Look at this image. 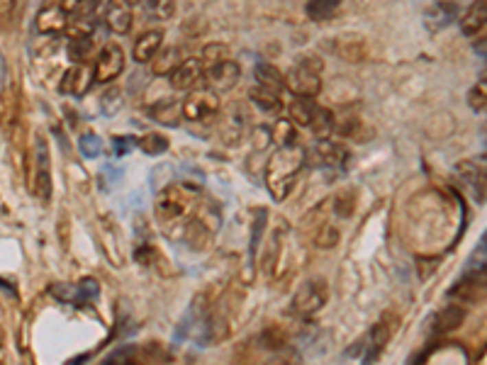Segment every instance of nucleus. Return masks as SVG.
Returning a JSON list of instances; mask_svg holds the SVG:
<instances>
[{
	"label": "nucleus",
	"instance_id": "f257e3e1",
	"mask_svg": "<svg viewBox=\"0 0 487 365\" xmlns=\"http://www.w3.org/2000/svg\"><path fill=\"white\" fill-rule=\"evenodd\" d=\"M307 161V154L300 144L280 146L266 166V185L273 195V200H285L290 190L295 188L297 176H300L302 166Z\"/></svg>",
	"mask_w": 487,
	"mask_h": 365
},
{
	"label": "nucleus",
	"instance_id": "f03ea898",
	"mask_svg": "<svg viewBox=\"0 0 487 365\" xmlns=\"http://www.w3.org/2000/svg\"><path fill=\"white\" fill-rule=\"evenodd\" d=\"M195 193L185 185H168L159 193L156 198V217L163 224V229H185L188 222L193 220L195 210Z\"/></svg>",
	"mask_w": 487,
	"mask_h": 365
},
{
	"label": "nucleus",
	"instance_id": "7ed1b4c3",
	"mask_svg": "<svg viewBox=\"0 0 487 365\" xmlns=\"http://www.w3.org/2000/svg\"><path fill=\"white\" fill-rule=\"evenodd\" d=\"M321 71H324V64H321L317 56L297 59V64H295L293 69L288 71V75H285V88H290L297 97L319 95Z\"/></svg>",
	"mask_w": 487,
	"mask_h": 365
},
{
	"label": "nucleus",
	"instance_id": "20e7f679",
	"mask_svg": "<svg viewBox=\"0 0 487 365\" xmlns=\"http://www.w3.org/2000/svg\"><path fill=\"white\" fill-rule=\"evenodd\" d=\"M220 113V97L212 88H198L183 100V117L190 122H212Z\"/></svg>",
	"mask_w": 487,
	"mask_h": 365
},
{
	"label": "nucleus",
	"instance_id": "39448f33",
	"mask_svg": "<svg viewBox=\"0 0 487 365\" xmlns=\"http://www.w3.org/2000/svg\"><path fill=\"white\" fill-rule=\"evenodd\" d=\"M449 295L458 302H480L487 295V263L471 266L458 283L451 285Z\"/></svg>",
	"mask_w": 487,
	"mask_h": 365
},
{
	"label": "nucleus",
	"instance_id": "423d86ee",
	"mask_svg": "<svg viewBox=\"0 0 487 365\" xmlns=\"http://www.w3.org/2000/svg\"><path fill=\"white\" fill-rule=\"evenodd\" d=\"M327 280L324 278H310L300 285V290L293 300V309L297 314H315L327 305Z\"/></svg>",
	"mask_w": 487,
	"mask_h": 365
},
{
	"label": "nucleus",
	"instance_id": "0eeeda50",
	"mask_svg": "<svg viewBox=\"0 0 487 365\" xmlns=\"http://www.w3.org/2000/svg\"><path fill=\"white\" fill-rule=\"evenodd\" d=\"M124 69V54L117 44H107L95 59V71H93V81L95 83H107L115 81Z\"/></svg>",
	"mask_w": 487,
	"mask_h": 365
},
{
	"label": "nucleus",
	"instance_id": "6e6552de",
	"mask_svg": "<svg viewBox=\"0 0 487 365\" xmlns=\"http://www.w3.org/2000/svg\"><path fill=\"white\" fill-rule=\"evenodd\" d=\"M327 49L334 56L348 61V64H361L368 56L365 39L359 37V34H341V37L327 39Z\"/></svg>",
	"mask_w": 487,
	"mask_h": 365
},
{
	"label": "nucleus",
	"instance_id": "1a4fd4ad",
	"mask_svg": "<svg viewBox=\"0 0 487 365\" xmlns=\"http://www.w3.org/2000/svg\"><path fill=\"white\" fill-rule=\"evenodd\" d=\"M34 156H37V173H34V195L47 202L52 198V163H49V146L37 134L34 141Z\"/></svg>",
	"mask_w": 487,
	"mask_h": 365
},
{
	"label": "nucleus",
	"instance_id": "9d476101",
	"mask_svg": "<svg viewBox=\"0 0 487 365\" xmlns=\"http://www.w3.org/2000/svg\"><path fill=\"white\" fill-rule=\"evenodd\" d=\"M205 81V66L200 59H183V64L171 73V86L176 91H198V86Z\"/></svg>",
	"mask_w": 487,
	"mask_h": 365
},
{
	"label": "nucleus",
	"instance_id": "9b49d317",
	"mask_svg": "<svg viewBox=\"0 0 487 365\" xmlns=\"http://www.w3.org/2000/svg\"><path fill=\"white\" fill-rule=\"evenodd\" d=\"M458 173H461L463 180L473 188V193L477 195V200L485 202L487 200V156L463 161L461 166H458Z\"/></svg>",
	"mask_w": 487,
	"mask_h": 365
},
{
	"label": "nucleus",
	"instance_id": "f8f14e48",
	"mask_svg": "<svg viewBox=\"0 0 487 365\" xmlns=\"http://www.w3.org/2000/svg\"><path fill=\"white\" fill-rule=\"evenodd\" d=\"M397 327H400V317H397L395 311H385V314L381 317V322H378L373 329H370L368 353H370V355L383 353V349H385V346L390 344V338H392V333L397 331Z\"/></svg>",
	"mask_w": 487,
	"mask_h": 365
},
{
	"label": "nucleus",
	"instance_id": "ddd939ff",
	"mask_svg": "<svg viewBox=\"0 0 487 365\" xmlns=\"http://www.w3.org/2000/svg\"><path fill=\"white\" fill-rule=\"evenodd\" d=\"M463 322H466V307L449 305L434 314V319H431V331L439 333V336H446V333H453Z\"/></svg>",
	"mask_w": 487,
	"mask_h": 365
},
{
	"label": "nucleus",
	"instance_id": "4468645a",
	"mask_svg": "<svg viewBox=\"0 0 487 365\" xmlns=\"http://www.w3.org/2000/svg\"><path fill=\"white\" fill-rule=\"evenodd\" d=\"M239 66L234 64L231 59L222 61V64H214L209 66V69H205V78H207L209 83H212L214 88H222V91H229V88L236 86V81H239Z\"/></svg>",
	"mask_w": 487,
	"mask_h": 365
},
{
	"label": "nucleus",
	"instance_id": "2eb2a0df",
	"mask_svg": "<svg viewBox=\"0 0 487 365\" xmlns=\"http://www.w3.org/2000/svg\"><path fill=\"white\" fill-rule=\"evenodd\" d=\"M69 12L64 10V5H44L37 15V30L39 32H61L69 25Z\"/></svg>",
	"mask_w": 487,
	"mask_h": 365
},
{
	"label": "nucleus",
	"instance_id": "dca6fc26",
	"mask_svg": "<svg viewBox=\"0 0 487 365\" xmlns=\"http://www.w3.org/2000/svg\"><path fill=\"white\" fill-rule=\"evenodd\" d=\"M161 42H163V32H161V30H149V32H144L137 42H134V49H132L134 61H139V64L151 61L156 54H159Z\"/></svg>",
	"mask_w": 487,
	"mask_h": 365
},
{
	"label": "nucleus",
	"instance_id": "f3484780",
	"mask_svg": "<svg viewBox=\"0 0 487 365\" xmlns=\"http://www.w3.org/2000/svg\"><path fill=\"white\" fill-rule=\"evenodd\" d=\"M317 158H319L321 166H329V168H343L348 161V151L343 144H339V141H319L315 149Z\"/></svg>",
	"mask_w": 487,
	"mask_h": 365
},
{
	"label": "nucleus",
	"instance_id": "a211bd4d",
	"mask_svg": "<svg viewBox=\"0 0 487 365\" xmlns=\"http://www.w3.org/2000/svg\"><path fill=\"white\" fill-rule=\"evenodd\" d=\"M151 117L161 124H168V127H178L183 117V102H176L173 97H163L156 105H151Z\"/></svg>",
	"mask_w": 487,
	"mask_h": 365
},
{
	"label": "nucleus",
	"instance_id": "6ab92c4d",
	"mask_svg": "<svg viewBox=\"0 0 487 365\" xmlns=\"http://www.w3.org/2000/svg\"><path fill=\"white\" fill-rule=\"evenodd\" d=\"M93 75L86 66H73L66 71L64 83H61V93H71V95H83L91 88Z\"/></svg>",
	"mask_w": 487,
	"mask_h": 365
},
{
	"label": "nucleus",
	"instance_id": "aec40b11",
	"mask_svg": "<svg viewBox=\"0 0 487 365\" xmlns=\"http://www.w3.org/2000/svg\"><path fill=\"white\" fill-rule=\"evenodd\" d=\"M105 25L115 34H127L132 27V10L122 3H110L105 8Z\"/></svg>",
	"mask_w": 487,
	"mask_h": 365
},
{
	"label": "nucleus",
	"instance_id": "412c9836",
	"mask_svg": "<svg viewBox=\"0 0 487 365\" xmlns=\"http://www.w3.org/2000/svg\"><path fill=\"white\" fill-rule=\"evenodd\" d=\"M253 75H256L258 86L266 88V91H271V93L285 91V75L280 73V71L275 69L273 64H266V61L256 64V69H253Z\"/></svg>",
	"mask_w": 487,
	"mask_h": 365
},
{
	"label": "nucleus",
	"instance_id": "4be33fe9",
	"mask_svg": "<svg viewBox=\"0 0 487 365\" xmlns=\"http://www.w3.org/2000/svg\"><path fill=\"white\" fill-rule=\"evenodd\" d=\"M482 27H487V3H473L466 10V15L461 17V32L466 37H473Z\"/></svg>",
	"mask_w": 487,
	"mask_h": 365
},
{
	"label": "nucleus",
	"instance_id": "5701e85b",
	"mask_svg": "<svg viewBox=\"0 0 487 365\" xmlns=\"http://www.w3.org/2000/svg\"><path fill=\"white\" fill-rule=\"evenodd\" d=\"M317 110L319 108H317V102L312 100V97H297V100H293V105H290V119H293L295 124L310 127Z\"/></svg>",
	"mask_w": 487,
	"mask_h": 365
},
{
	"label": "nucleus",
	"instance_id": "b1692460",
	"mask_svg": "<svg viewBox=\"0 0 487 365\" xmlns=\"http://www.w3.org/2000/svg\"><path fill=\"white\" fill-rule=\"evenodd\" d=\"M154 73L156 75H171L173 71L178 69V66L183 64V56H181V49H176V47H171V49H166V51H161V54H156L154 56Z\"/></svg>",
	"mask_w": 487,
	"mask_h": 365
},
{
	"label": "nucleus",
	"instance_id": "393cba45",
	"mask_svg": "<svg viewBox=\"0 0 487 365\" xmlns=\"http://www.w3.org/2000/svg\"><path fill=\"white\" fill-rule=\"evenodd\" d=\"M339 10V0H312L305 5V12L310 20L315 22H327L337 15Z\"/></svg>",
	"mask_w": 487,
	"mask_h": 365
},
{
	"label": "nucleus",
	"instance_id": "a878e982",
	"mask_svg": "<svg viewBox=\"0 0 487 365\" xmlns=\"http://www.w3.org/2000/svg\"><path fill=\"white\" fill-rule=\"evenodd\" d=\"M312 132H315V137L319 141H327L329 137H332V132H334V127H337V122H334V115L329 113L327 108H319L317 110V115H315V119H312Z\"/></svg>",
	"mask_w": 487,
	"mask_h": 365
},
{
	"label": "nucleus",
	"instance_id": "bb28decb",
	"mask_svg": "<svg viewBox=\"0 0 487 365\" xmlns=\"http://www.w3.org/2000/svg\"><path fill=\"white\" fill-rule=\"evenodd\" d=\"M249 97H251L253 105H256V108H261L263 113H278V110H280L278 93H271V91H266V88H261V86L251 88Z\"/></svg>",
	"mask_w": 487,
	"mask_h": 365
},
{
	"label": "nucleus",
	"instance_id": "cd10ccee",
	"mask_svg": "<svg viewBox=\"0 0 487 365\" xmlns=\"http://www.w3.org/2000/svg\"><path fill=\"white\" fill-rule=\"evenodd\" d=\"M455 15H458V8L449 5V3H439V5H434L431 10L427 12V20L431 22L436 17V22L431 25V27H436V25H439V27H444V25H449V22L453 20Z\"/></svg>",
	"mask_w": 487,
	"mask_h": 365
},
{
	"label": "nucleus",
	"instance_id": "c85d7f7f",
	"mask_svg": "<svg viewBox=\"0 0 487 365\" xmlns=\"http://www.w3.org/2000/svg\"><path fill=\"white\" fill-rule=\"evenodd\" d=\"M93 51V39H71L69 42V56L76 61V66H83L88 54Z\"/></svg>",
	"mask_w": 487,
	"mask_h": 365
},
{
	"label": "nucleus",
	"instance_id": "c756f323",
	"mask_svg": "<svg viewBox=\"0 0 487 365\" xmlns=\"http://www.w3.org/2000/svg\"><path fill=\"white\" fill-rule=\"evenodd\" d=\"M271 139H275L280 146H290L295 144V129L290 119H278L273 124V132H271Z\"/></svg>",
	"mask_w": 487,
	"mask_h": 365
},
{
	"label": "nucleus",
	"instance_id": "7c9ffc66",
	"mask_svg": "<svg viewBox=\"0 0 487 365\" xmlns=\"http://www.w3.org/2000/svg\"><path fill=\"white\" fill-rule=\"evenodd\" d=\"M139 146H141L144 154L159 156V154H163V151L168 149V139L163 134H146V137H141L139 139Z\"/></svg>",
	"mask_w": 487,
	"mask_h": 365
},
{
	"label": "nucleus",
	"instance_id": "2f4dec72",
	"mask_svg": "<svg viewBox=\"0 0 487 365\" xmlns=\"http://www.w3.org/2000/svg\"><path fill=\"white\" fill-rule=\"evenodd\" d=\"M78 149H80V154L86 156V158H98V156H100V151H102L100 137L93 134V132H88V134H83L78 139Z\"/></svg>",
	"mask_w": 487,
	"mask_h": 365
},
{
	"label": "nucleus",
	"instance_id": "473e14b6",
	"mask_svg": "<svg viewBox=\"0 0 487 365\" xmlns=\"http://www.w3.org/2000/svg\"><path fill=\"white\" fill-rule=\"evenodd\" d=\"M468 102H471V108L477 110V113H487V81H480L477 86L471 88Z\"/></svg>",
	"mask_w": 487,
	"mask_h": 365
},
{
	"label": "nucleus",
	"instance_id": "72a5a7b5",
	"mask_svg": "<svg viewBox=\"0 0 487 365\" xmlns=\"http://www.w3.org/2000/svg\"><path fill=\"white\" fill-rule=\"evenodd\" d=\"M315 244L319 248L337 246V244H339V229H337V226H332V224H321V229L317 231V237H315Z\"/></svg>",
	"mask_w": 487,
	"mask_h": 365
},
{
	"label": "nucleus",
	"instance_id": "f704fd0d",
	"mask_svg": "<svg viewBox=\"0 0 487 365\" xmlns=\"http://www.w3.org/2000/svg\"><path fill=\"white\" fill-rule=\"evenodd\" d=\"M227 59H229V56H227L225 44H209V47H205V56H203L205 69H209V66H214V64H222V61H227Z\"/></svg>",
	"mask_w": 487,
	"mask_h": 365
},
{
	"label": "nucleus",
	"instance_id": "c9c22d12",
	"mask_svg": "<svg viewBox=\"0 0 487 365\" xmlns=\"http://www.w3.org/2000/svg\"><path fill=\"white\" fill-rule=\"evenodd\" d=\"M339 132H341V137H346V139L365 141L363 139V124H361V119H356V117L343 119V122L339 124Z\"/></svg>",
	"mask_w": 487,
	"mask_h": 365
},
{
	"label": "nucleus",
	"instance_id": "e433bc0d",
	"mask_svg": "<svg viewBox=\"0 0 487 365\" xmlns=\"http://www.w3.org/2000/svg\"><path fill=\"white\" fill-rule=\"evenodd\" d=\"M354 204H356V200H354V193H339L337 198H334V210H337V215L339 217H351V212H354Z\"/></svg>",
	"mask_w": 487,
	"mask_h": 365
},
{
	"label": "nucleus",
	"instance_id": "4c0bfd02",
	"mask_svg": "<svg viewBox=\"0 0 487 365\" xmlns=\"http://www.w3.org/2000/svg\"><path fill=\"white\" fill-rule=\"evenodd\" d=\"M100 295V285L95 278H83L78 283V300H95Z\"/></svg>",
	"mask_w": 487,
	"mask_h": 365
},
{
	"label": "nucleus",
	"instance_id": "58836bf2",
	"mask_svg": "<svg viewBox=\"0 0 487 365\" xmlns=\"http://www.w3.org/2000/svg\"><path fill=\"white\" fill-rule=\"evenodd\" d=\"M137 363V358H134V351L132 349H120L115 351L110 358L105 360L102 365H134Z\"/></svg>",
	"mask_w": 487,
	"mask_h": 365
},
{
	"label": "nucleus",
	"instance_id": "ea45409f",
	"mask_svg": "<svg viewBox=\"0 0 487 365\" xmlns=\"http://www.w3.org/2000/svg\"><path fill=\"white\" fill-rule=\"evenodd\" d=\"M263 344H266L268 349H280V346L285 344V331H278V329H268V331L263 333Z\"/></svg>",
	"mask_w": 487,
	"mask_h": 365
},
{
	"label": "nucleus",
	"instance_id": "a19ab883",
	"mask_svg": "<svg viewBox=\"0 0 487 365\" xmlns=\"http://www.w3.org/2000/svg\"><path fill=\"white\" fill-rule=\"evenodd\" d=\"M113 144H115V154L117 156H124V154H129V151L134 149V137H115L113 139Z\"/></svg>",
	"mask_w": 487,
	"mask_h": 365
},
{
	"label": "nucleus",
	"instance_id": "79ce46f5",
	"mask_svg": "<svg viewBox=\"0 0 487 365\" xmlns=\"http://www.w3.org/2000/svg\"><path fill=\"white\" fill-rule=\"evenodd\" d=\"M149 10L151 12H156L159 17H168V15H173V3H149Z\"/></svg>",
	"mask_w": 487,
	"mask_h": 365
},
{
	"label": "nucleus",
	"instance_id": "37998d69",
	"mask_svg": "<svg viewBox=\"0 0 487 365\" xmlns=\"http://www.w3.org/2000/svg\"><path fill=\"white\" fill-rule=\"evenodd\" d=\"M154 256H156V251H154L151 246L137 248V261H139V263H146V266H149L151 261H154Z\"/></svg>",
	"mask_w": 487,
	"mask_h": 365
},
{
	"label": "nucleus",
	"instance_id": "c03bdc74",
	"mask_svg": "<svg viewBox=\"0 0 487 365\" xmlns=\"http://www.w3.org/2000/svg\"><path fill=\"white\" fill-rule=\"evenodd\" d=\"M473 51H475L477 56H485L487 59V37H480L473 42Z\"/></svg>",
	"mask_w": 487,
	"mask_h": 365
},
{
	"label": "nucleus",
	"instance_id": "a18cd8bd",
	"mask_svg": "<svg viewBox=\"0 0 487 365\" xmlns=\"http://www.w3.org/2000/svg\"><path fill=\"white\" fill-rule=\"evenodd\" d=\"M5 81H8V66H5L3 54H0V93H3V88H5Z\"/></svg>",
	"mask_w": 487,
	"mask_h": 365
},
{
	"label": "nucleus",
	"instance_id": "49530a36",
	"mask_svg": "<svg viewBox=\"0 0 487 365\" xmlns=\"http://www.w3.org/2000/svg\"><path fill=\"white\" fill-rule=\"evenodd\" d=\"M86 360H88V353L86 355H78V358H73V360H69L66 365H83Z\"/></svg>",
	"mask_w": 487,
	"mask_h": 365
},
{
	"label": "nucleus",
	"instance_id": "de8ad7c7",
	"mask_svg": "<svg viewBox=\"0 0 487 365\" xmlns=\"http://www.w3.org/2000/svg\"><path fill=\"white\" fill-rule=\"evenodd\" d=\"M482 248L487 251V231H485V237H482Z\"/></svg>",
	"mask_w": 487,
	"mask_h": 365
},
{
	"label": "nucleus",
	"instance_id": "09e8293b",
	"mask_svg": "<svg viewBox=\"0 0 487 365\" xmlns=\"http://www.w3.org/2000/svg\"><path fill=\"white\" fill-rule=\"evenodd\" d=\"M482 81H487V69H485V71H482Z\"/></svg>",
	"mask_w": 487,
	"mask_h": 365
},
{
	"label": "nucleus",
	"instance_id": "8fccbe9b",
	"mask_svg": "<svg viewBox=\"0 0 487 365\" xmlns=\"http://www.w3.org/2000/svg\"><path fill=\"white\" fill-rule=\"evenodd\" d=\"M485 134H487V124H485Z\"/></svg>",
	"mask_w": 487,
	"mask_h": 365
}]
</instances>
